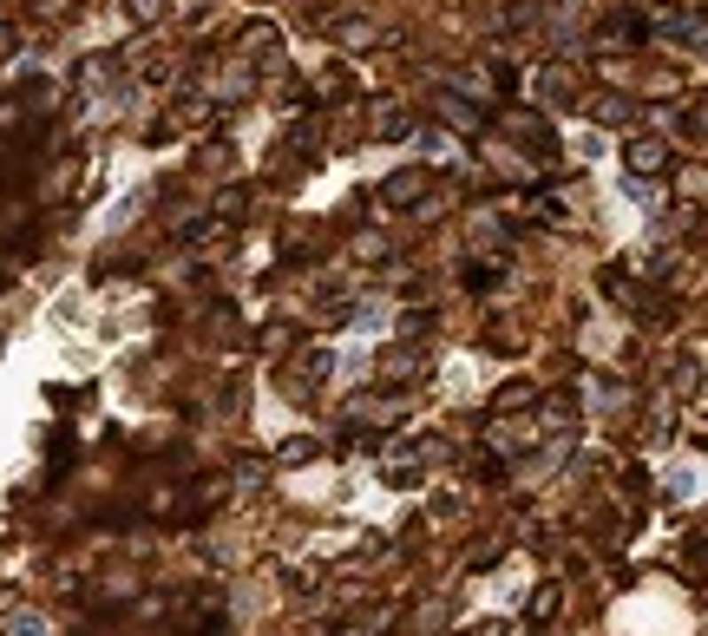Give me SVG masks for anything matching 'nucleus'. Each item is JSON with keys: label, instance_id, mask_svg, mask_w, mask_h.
Returning a JSON list of instances; mask_svg holds the SVG:
<instances>
[{"label": "nucleus", "instance_id": "obj_1", "mask_svg": "<svg viewBox=\"0 0 708 636\" xmlns=\"http://www.w3.org/2000/svg\"><path fill=\"white\" fill-rule=\"evenodd\" d=\"M669 492H682V499H702V479H696V459H682V473H669Z\"/></svg>", "mask_w": 708, "mask_h": 636}]
</instances>
